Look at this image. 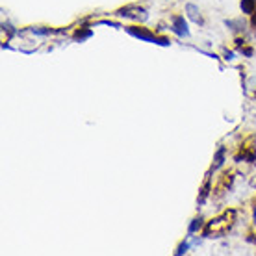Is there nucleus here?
<instances>
[{
    "label": "nucleus",
    "mask_w": 256,
    "mask_h": 256,
    "mask_svg": "<svg viewBox=\"0 0 256 256\" xmlns=\"http://www.w3.org/2000/svg\"><path fill=\"white\" fill-rule=\"evenodd\" d=\"M234 221H236V212L234 210L223 212L219 217H215V219L206 223V227L202 230V236L204 238H221V236H225L232 229Z\"/></svg>",
    "instance_id": "obj_1"
},
{
    "label": "nucleus",
    "mask_w": 256,
    "mask_h": 256,
    "mask_svg": "<svg viewBox=\"0 0 256 256\" xmlns=\"http://www.w3.org/2000/svg\"><path fill=\"white\" fill-rule=\"evenodd\" d=\"M127 32L130 36L137 37V39H141V41H152L156 45H162V46H167L171 45V41L169 39H165V37H158L154 36L150 30H147V28H139V26H128Z\"/></svg>",
    "instance_id": "obj_2"
},
{
    "label": "nucleus",
    "mask_w": 256,
    "mask_h": 256,
    "mask_svg": "<svg viewBox=\"0 0 256 256\" xmlns=\"http://www.w3.org/2000/svg\"><path fill=\"white\" fill-rule=\"evenodd\" d=\"M117 15L125 19H134V21H147L149 19V11L143 8H139V6H127V8H121L117 11Z\"/></svg>",
    "instance_id": "obj_3"
},
{
    "label": "nucleus",
    "mask_w": 256,
    "mask_h": 256,
    "mask_svg": "<svg viewBox=\"0 0 256 256\" xmlns=\"http://www.w3.org/2000/svg\"><path fill=\"white\" fill-rule=\"evenodd\" d=\"M171 30L178 37H190V28H188V22L184 15H174L171 17Z\"/></svg>",
    "instance_id": "obj_4"
},
{
    "label": "nucleus",
    "mask_w": 256,
    "mask_h": 256,
    "mask_svg": "<svg viewBox=\"0 0 256 256\" xmlns=\"http://www.w3.org/2000/svg\"><path fill=\"white\" fill-rule=\"evenodd\" d=\"M186 13H188V17L192 19L193 22H197V24H204L202 15H201V9L197 8L195 4H186Z\"/></svg>",
    "instance_id": "obj_5"
},
{
    "label": "nucleus",
    "mask_w": 256,
    "mask_h": 256,
    "mask_svg": "<svg viewBox=\"0 0 256 256\" xmlns=\"http://www.w3.org/2000/svg\"><path fill=\"white\" fill-rule=\"evenodd\" d=\"M241 11L247 13V15H253L256 11V0H241Z\"/></svg>",
    "instance_id": "obj_6"
},
{
    "label": "nucleus",
    "mask_w": 256,
    "mask_h": 256,
    "mask_svg": "<svg viewBox=\"0 0 256 256\" xmlns=\"http://www.w3.org/2000/svg\"><path fill=\"white\" fill-rule=\"evenodd\" d=\"M225 152H227V149H225V147H219L217 154H215V158H213V162H215V164H213V167H212L213 171H215V169H219L221 165L225 164Z\"/></svg>",
    "instance_id": "obj_7"
},
{
    "label": "nucleus",
    "mask_w": 256,
    "mask_h": 256,
    "mask_svg": "<svg viewBox=\"0 0 256 256\" xmlns=\"http://www.w3.org/2000/svg\"><path fill=\"white\" fill-rule=\"evenodd\" d=\"M202 217H195V219L190 223V227H188V234H195V232H199V230H202V227H204V223H202Z\"/></svg>",
    "instance_id": "obj_8"
},
{
    "label": "nucleus",
    "mask_w": 256,
    "mask_h": 256,
    "mask_svg": "<svg viewBox=\"0 0 256 256\" xmlns=\"http://www.w3.org/2000/svg\"><path fill=\"white\" fill-rule=\"evenodd\" d=\"M91 36H93V30H89V28H87V30H82V28H80V30L74 32V39L80 41V43H82L84 39H87V37H91Z\"/></svg>",
    "instance_id": "obj_9"
},
{
    "label": "nucleus",
    "mask_w": 256,
    "mask_h": 256,
    "mask_svg": "<svg viewBox=\"0 0 256 256\" xmlns=\"http://www.w3.org/2000/svg\"><path fill=\"white\" fill-rule=\"evenodd\" d=\"M32 34H36V36H50L52 34V28H43V26H34L30 30Z\"/></svg>",
    "instance_id": "obj_10"
},
{
    "label": "nucleus",
    "mask_w": 256,
    "mask_h": 256,
    "mask_svg": "<svg viewBox=\"0 0 256 256\" xmlns=\"http://www.w3.org/2000/svg\"><path fill=\"white\" fill-rule=\"evenodd\" d=\"M188 249H190V243H188V241H184V243H180V247L176 249V253H174V255L176 256L186 255V253H188Z\"/></svg>",
    "instance_id": "obj_11"
},
{
    "label": "nucleus",
    "mask_w": 256,
    "mask_h": 256,
    "mask_svg": "<svg viewBox=\"0 0 256 256\" xmlns=\"http://www.w3.org/2000/svg\"><path fill=\"white\" fill-rule=\"evenodd\" d=\"M251 24H253V28L256 30V11L253 13V19H251Z\"/></svg>",
    "instance_id": "obj_12"
},
{
    "label": "nucleus",
    "mask_w": 256,
    "mask_h": 256,
    "mask_svg": "<svg viewBox=\"0 0 256 256\" xmlns=\"http://www.w3.org/2000/svg\"><path fill=\"white\" fill-rule=\"evenodd\" d=\"M225 58L227 60H234V52H225Z\"/></svg>",
    "instance_id": "obj_13"
}]
</instances>
